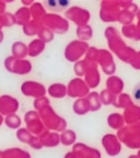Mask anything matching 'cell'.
<instances>
[{"mask_svg":"<svg viewBox=\"0 0 140 158\" xmlns=\"http://www.w3.org/2000/svg\"><path fill=\"white\" fill-rule=\"evenodd\" d=\"M134 97H135V100L140 103V84L137 85V87L134 90Z\"/></svg>","mask_w":140,"mask_h":158,"instance_id":"6da1fadb","label":"cell"}]
</instances>
